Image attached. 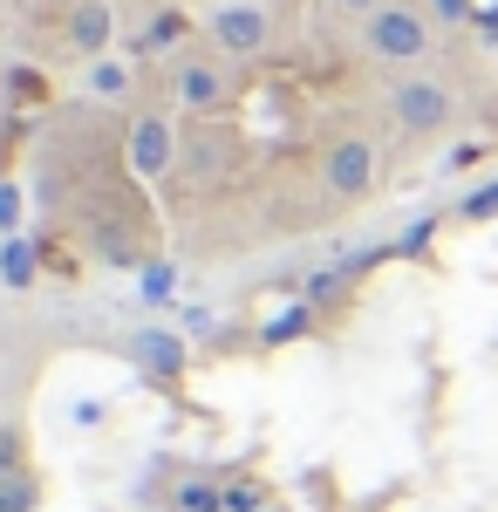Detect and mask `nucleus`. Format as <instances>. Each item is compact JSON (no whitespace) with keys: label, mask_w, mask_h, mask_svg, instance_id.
<instances>
[{"label":"nucleus","mask_w":498,"mask_h":512,"mask_svg":"<svg viewBox=\"0 0 498 512\" xmlns=\"http://www.w3.org/2000/svg\"><path fill=\"white\" fill-rule=\"evenodd\" d=\"M430 41H437V21L423 14L417 0H389V7H376V14L362 21V55H369V62H389V69L423 62Z\"/></svg>","instance_id":"obj_1"},{"label":"nucleus","mask_w":498,"mask_h":512,"mask_svg":"<svg viewBox=\"0 0 498 512\" xmlns=\"http://www.w3.org/2000/svg\"><path fill=\"white\" fill-rule=\"evenodd\" d=\"M232 89H239V82H232V62L219 55V48H185V55L171 62V103H178L185 117H198V123L219 117V110L232 103Z\"/></svg>","instance_id":"obj_2"},{"label":"nucleus","mask_w":498,"mask_h":512,"mask_svg":"<svg viewBox=\"0 0 498 512\" xmlns=\"http://www.w3.org/2000/svg\"><path fill=\"white\" fill-rule=\"evenodd\" d=\"M389 117L403 137H444L458 123V89L444 76H403L389 89Z\"/></svg>","instance_id":"obj_3"},{"label":"nucleus","mask_w":498,"mask_h":512,"mask_svg":"<svg viewBox=\"0 0 498 512\" xmlns=\"http://www.w3.org/2000/svg\"><path fill=\"white\" fill-rule=\"evenodd\" d=\"M205 41H212L226 62H260V55L273 48V14H267V0H226V7H212Z\"/></svg>","instance_id":"obj_4"},{"label":"nucleus","mask_w":498,"mask_h":512,"mask_svg":"<svg viewBox=\"0 0 498 512\" xmlns=\"http://www.w3.org/2000/svg\"><path fill=\"white\" fill-rule=\"evenodd\" d=\"M376 178H383V151H376V137H362V130H348L328 144V158H321V185L335 205H355V198L376 192Z\"/></svg>","instance_id":"obj_5"},{"label":"nucleus","mask_w":498,"mask_h":512,"mask_svg":"<svg viewBox=\"0 0 498 512\" xmlns=\"http://www.w3.org/2000/svg\"><path fill=\"white\" fill-rule=\"evenodd\" d=\"M178 123L164 117V110H144V117H130V130H123V158H130V178H171L178 171Z\"/></svg>","instance_id":"obj_6"},{"label":"nucleus","mask_w":498,"mask_h":512,"mask_svg":"<svg viewBox=\"0 0 498 512\" xmlns=\"http://www.w3.org/2000/svg\"><path fill=\"white\" fill-rule=\"evenodd\" d=\"M232 158H239V137H232V130H219L212 117L198 123L185 144H178V171H185L192 185H212V178H226V164H232Z\"/></svg>","instance_id":"obj_7"},{"label":"nucleus","mask_w":498,"mask_h":512,"mask_svg":"<svg viewBox=\"0 0 498 512\" xmlns=\"http://www.w3.org/2000/svg\"><path fill=\"white\" fill-rule=\"evenodd\" d=\"M62 35H69L76 55L103 62V55H110V41H116V7H110V0H76V7H69V21H62Z\"/></svg>","instance_id":"obj_8"},{"label":"nucleus","mask_w":498,"mask_h":512,"mask_svg":"<svg viewBox=\"0 0 498 512\" xmlns=\"http://www.w3.org/2000/svg\"><path fill=\"white\" fill-rule=\"evenodd\" d=\"M185 41H192V14H185V7H157L151 21H144V35H137V62L185 55Z\"/></svg>","instance_id":"obj_9"},{"label":"nucleus","mask_w":498,"mask_h":512,"mask_svg":"<svg viewBox=\"0 0 498 512\" xmlns=\"http://www.w3.org/2000/svg\"><path fill=\"white\" fill-rule=\"evenodd\" d=\"M130 355H137V369H144L151 383H178V376H185V342H178L171 328H144V335L130 342Z\"/></svg>","instance_id":"obj_10"},{"label":"nucleus","mask_w":498,"mask_h":512,"mask_svg":"<svg viewBox=\"0 0 498 512\" xmlns=\"http://www.w3.org/2000/svg\"><path fill=\"white\" fill-rule=\"evenodd\" d=\"M164 512H226V478L212 472H178L164 492Z\"/></svg>","instance_id":"obj_11"},{"label":"nucleus","mask_w":498,"mask_h":512,"mask_svg":"<svg viewBox=\"0 0 498 512\" xmlns=\"http://www.w3.org/2000/svg\"><path fill=\"white\" fill-rule=\"evenodd\" d=\"M130 89H137V69H130V62H116V55L89 62V96H96V103H123Z\"/></svg>","instance_id":"obj_12"},{"label":"nucleus","mask_w":498,"mask_h":512,"mask_svg":"<svg viewBox=\"0 0 498 512\" xmlns=\"http://www.w3.org/2000/svg\"><path fill=\"white\" fill-rule=\"evenodd\" d=\"M451 219H458V226H492V219H498V178L471 185V192L451 205Z\"/></svg>","instance_id":"obj_13"},{"label":"nucleus","mask_w":498,"mask_h":512,"mask_svg":"<svg viewBox=\"0 0 498 512\" xmlns=\"http://www.w3.org/2000/svg\"><path fill=\"white\" fill-rule=\"evenodd\" d=\"M0 280L7 287H35V246L28 239H7L0 246Z\"/></svg>","instance_id":"obj_14"},{"label":"nucleus","mask_w":498,"mask_h":512,"mask_svg":"<svg viewBox=\"0 0 498 512\" xmlns=\"http://www.w3.org/2000/svg\"><path fill=\"white\" fill-rule=\"evenodd\" d=\"M226 512H267V492L253 478H226Z\"/></svg>","instance_id":"obj_15"},{"label":"nucleus","mask_w":498,"mask_h":512,"mask_svg":"<svg viewBox=\"0 0 498 512\" xmlns=\"http://www.w3.org/2000/svg\"><path fill=\"white\" fill-rule=\"evenodd\" d=\"M423 14H430V21H444V28H464V21L478 14V0H423Z\"/></svg>","instance_id":"obj_16"},{"label":"nucleus","mask_w":498,"mask_h":512,"mask_svg":"<svg viewBox=\"0 0 498 512\" xmlns=\"http://www.w3.org/2000/svg\"><path fill=\"white\" fill-rule=\"evenodd\" d=\"M430 233H437V219H417V226H410V233L396 239V253H403V260H417L423 246H430Z\"/></svg>","instance_id":"obj_17"},{"label":"nucleus","mask_w":498,"mask_h":512,"mask_svg":"<svg viewBox=\"0 0 498 512\" xmlns=\"http://www.w3.org/2000/svg\"><path fill=\"white\" fill-rule=\"evenodd\" d=\"M144 294H151V301H164V294H171V260L144 267Z\"/></svg>","instance_id":"obj_18"},{"label":"nucleus","mask_w":498,"mask_h":512,"mask_svg":"<svg viewBox=\"0 0 498 512\" xmlns=\"http://www.w3.org/2000/svg\"><path fill=\"white\" fill-rule=\"evenodd\" d=\"M307 321H314V315H307V308H294V315H280V321H273V328H267V342H287V335H301Z\"/></svg>","instance_id":"obj_19"},{"label":"nucleus","mask_w":498,"mask_h":512,"mask_svg":"<svg viewBox=\"0 0 498 512\" xmlns=\"http://www.w3.org/2000/svg\"><path fill=\"white\" fill-rule=\"evenodd\" d=\"M376 7H389V0H335V14H355V21H369Z\"/></svg>","instance_id":"obj_20"},{"label":"nucleus","mask_w":498,"mask_h":512,"mask_svg":"<svg viewBox=\"0 0 498 512\" xmlns=\"http://www.w3.org/2000/svg\"><path fill=\"white\" fill-rule=\"evenodd\" d=\"M267 512H280V506H267Z\"/></svg>","instance_id":"obj_21"}]
</instances>
